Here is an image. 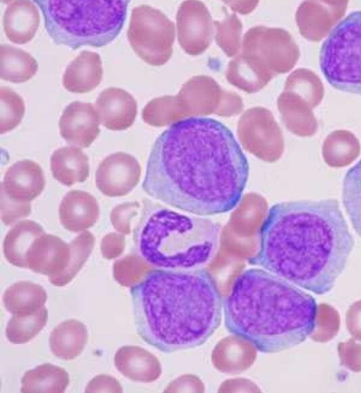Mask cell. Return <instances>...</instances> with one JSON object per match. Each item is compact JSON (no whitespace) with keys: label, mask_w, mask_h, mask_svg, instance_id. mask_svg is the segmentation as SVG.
<instances>
[{"label":"cell","mask_w":361,"mask_h":393,"mask_svg":"<svg viewBox=\"0 0 361 393\" xmlns=\"http://www.w3.org/2000/svg\"><path fill=\"white\" fill-rule=\"evenodd\" d=\"M249 173L246 156L226 126L192 116L172 123L157 138L142 189L179 210L216 215L237 207Z\"/></svg>","instance_id":"cell-1"},{"label":"cell","mask_w":361,"mask_h":393,"mask_svg":"<svg viewBox=\"0 0 361 393\" xmlns=\"http://www.w3.org/2000/svg\"><path fill=\"white\" fill-rule=\"evenodd\" d=\"M258 236L251 265L318 295L334 288L355 244L336 199L276 203Z\"/></svg>","instance_id":"cell-2"},{"label":"cell","mask_w":361,"mask_h":393,"mask_svg":"<svg viewBox=\"0 0 361 393\" xmlns=\"http://www.w3.org/2000/svg\"><path fill=\"white\" fill-rule=\"evenodd\" d=\"M130 294L138 334L162 352L202 345L221 322V293L203 267L151 270Z\"/></svg>","instance_id":"cell-3"},{"label":"cell","mask_w":361,"mask_h":393,"mask_svg":"<svg viewBox=\"0 0 361 393\" xmlns=\"http://www.w3.org/2000/svg\"><path fill=\"white\" fill-rule=\"evenodd\" d=\"M223 309L227 331L265 353L300 344L317 326L314 298L260 268L246 269L235 278Z\"/></svg>","instance_id":"cell-4"},{"label":"cell","mask_w":361,"mask_h":393,"mask_svg":"<svg viewBox=\"0 0 361 393\" xmlns=\"http://www.w3.org/2000/svg\"><path fill=\"white\" fill-rule=\"evenodd\" d=\"M221 226L212 219L186 214L149 200L143 202L133 231L139 255L152 267L185 270L202 267L216 254Z\"/></svg>","instance_id":"cell-5"},{"label":"cell","mask_w":361,"mask_h":393,"mask_svg":"<svg viewBox=\"0 0 361 393\" xmlns=\"http://www.w3.org/2000/svg\"><path fill=\"white\" fill-rule=\"evenodd\" d=\"M129 1H34L54 42L73 49L102 47L112 42L124 25Z\"/></svg>","instance_id":"cell-6"},{"label":"cell","mask_w":361,"mask_h":393,"mask_svg":"<svg viewBox=\"0 0 361 393\" xmlns=\"http://www.w3.org/2000/svg\"><path fill=\"white\" fill-rule=\"evenodd\" d=\"M320 68L334 88L361 95V11L351 13L322 44Z\"/></svg>","instance_id":"cell-7"},{"label":"cell","mask_w":361,"mask_h":393,"mask_svg":"<svg viewBox=\"0 0 361 393\" xmlns=\"http://www.w3.org/2000/svg\"><path fill=\"white\" fill-rule=\"evenodd\" d=\"M127 37L140 59L149 65L159 66L171 56L175 25L161 11L141 5L132 10Z\"/></svg>","instance_id":"cell-8"},{"label":"cell","mask_w":361,"mask_h":393,"mask_svg":"<svg viewBox=\"0 0 361 393\" xmlns=\"http://www.w3.org/2000/svg\"><path fill=\"white\" fill-rule=\"evenodd\" d=\"M241 54L252 59L276 76L295 66L300 51L288 31L259 25L249 29L244 35Z\"/></svg>","instance_id":"cell-9"},{"label":"cell","mask_w":361,"mask_h":393,"mask_svg":"<svg viewBox=\"0 0 361 393\" xmlns=\"http://www.w3.org/2000/svg\"><path fill=\"white\" fill-rule=\"evenodd\" d=\"M185 116L216 114L231 116L243 108L237 93L223 90L210 76L197 75L188 80L176 95Z\"/></svg>","instance_id":"cell-10"},{"label":"cell","mask_w":361,"mask_h":393,"mask_svg":"<svg viewBox=\"0 0 361 393\" xmlns=\"http://www.w3.org/2000/svg\"><path fill=\"white\" fill-rule=\"evenodd\" d=\"M178 42L188 54L203 53L209 46L214 34V22L206 6L200 1H185L177 15Z\"/></svg>","instance_id":"cell-11"},{"label":"cell","mask_w":361,"mask_h":393,"mask_svg":"<svg viewBox=\"0 0 361 393\" xmlns=\"http://www.w3.org/2000/svg\"><path fill=\"white\" fill-rule=\"evenodd\" d=\"M140 166L133 155L118 152L105 157L95 173L98 190L109 197L123 196L138 183Z\"/></svg>","instance_id":"cell-12"},{"label":"cell","mask_w":361,"mask_h":393,"mask_svg":"<svg viewBox=\"0 0 361 393\" xmlns=\"http://www.w3.org/2000/svg\"><path fill=\"white\" fill-rule=\"evenodd\" d=\"M348 1H305L298 8L295 21L300 35L319 42L345 13Z\"/></svg>","instance_id":"cell-13"},{"label":"cell","mask_w":361,"mask_h":393,"mask_svg":"<svg viewBox=\"0 0 361 393\" xmlns=\"http://www.w3.org/2000/svg\"><path fill=\"white\" fill-rule=\"evenodd\" d=\"M99 123L92 104L75 101L63 110L59 121V132L68 143L86 148L97 138Z\"/></svg>","instance_id":"cell-14"},{"label":"cell","mask_w":361,"mask_h":393,"mask_svg":"<svg viewBox=\"0 0 361 393\" xmlns=\"http://www.w3.org/2000/svg\"><path fill=\"white\" fill-rule=\"evenodd\" d=\"M70 253L69 244L58 236L44 234L35 239L27 253V268L54 277L67 267Z\"/></svg>","instance_id":"cell-15"},{"label":"cell","mask_w":361,"mask_h":393,"mask_svg":"<svg viewBox=\"0 0 361 393\" xmlns=\"http://www.w3.org/2000/svg\"><path fill=\"white\" fill-rule=\"evenodd\" d=\"M95 108L100 123L112 131H123L130 127L137 111L134 97L118 87L104 89L95 102Z\"/></svg>","instance_id":"cell-16"},{"label":"cell","mask_w":361,"mask_h":393,"mask_svg":"<svg viewBox=\"0 0 361 393\" xmlns=\"http://www.w3.org/2000/svg\"><path fill=\"white\" fill-rule=\"evenodd\" d=\"M45 186L41 167L28 159L18 161L8 167L1 187L12 199L30 202L39 195Z\"/></svg>","instance_id":"cell-17"},{"label":"cell","mask_w":361,"mask_h":393,"mask_svg":"<svg viewBox=\"0 0 361 393\" xmlns=\"http://www.w3.org/2000/svg\"><path fill=\"white\" fill-rule=\"evenodd\" d=\"M99 214L96 198L90 193L78 190L67 193L59 208L63 226L72 232H79L92 227Z\"/></svg>","instance_id":"cell-18"},{"label":"cell","mask_w":361,"mask_h":393,"mask_svg":"<svg viewBox=\"0 0 361 393\" xmlns=\"http://www.w3.org/2000/svg\"><path fill=\"white\" fill-rule=\"evenodd\" d=\"M38 8L32 1H11L3 18L7 38L16 44H25L35 36L39 25Z\"/></svg>","instance_id":"cell-19"},{"label":"cell","mask_w":361,"mask_h":393,"mask_svg":"<svg viewBox=\"0 0 361 393\" xmlns=\"http://www.w3.org/2000/svg\"><path fill=\"white\" fill-rule=\"evenodd\" d=\"M102 74L99 54L82 51L67 66L63 75V85L71 92H88L99 85Z\"/></svg>","instance_id":"cell-20"},{"label":"cell","mask_w":361,"mask_h":393,"mask_svg":"<svg viewBox=\"0 0 361 393\" xmlns=\"http://www.w3.org/2000/svg\"><path fill=\"white\" fill-rule=\"evenodd\" d=\"M50 165L53 177L67 186L84 182L89 176V158L79 147L74 146L55 150L51 157Z\"/></svg>","instance_id":"cell-21"},{"label":"cell","mask_w":361,"mask_h":393,"mask_svg":"<svg viewBox=\"0 0 361 393\" xmlns=\"http://www.w3.org/2000/svg\"><path fill=\"white\" fill-rule=\"evenodd\" d=\"M87 339L86 326L77 320L71 319L53 329L49 337V346L55 356L72 360L81 353Z\"/></svg>","instance_id":"cell-22"},{"label":"cell","mask_w":361,"mask_h":393,"mask_svg":"<svg viewBox=\"0 0 361 393\" xmlns=\"http://www.w3.org/2000/svg\"><path fill=\"white\" fill-rule=\"evenodd\" d=\"M44 234L43 228L33 221L19 222L8 231L4 238V257L14 266L27 268V253L35 239Z\"/></svg>","instance_id":"cell-23"},{"label":"cell","mask_w":361,"mask_h":393,"mask_svg":"<svg viewBox=\"0 0 361 393\" xmlns=\"http://www.w3.org/2000/svg\"><path fill=\"white\" fill-rule=\"evenodd\" d=\"M274 77L255 60L242 54L230 61L226 72L228 83L247 93L261 90Z\"/></svg>","instance_id":"cell-24"},{"label":"cell","mask_w":361,"mask_h":393,"mask_svg":"<svg viewBox=\"0 0 361 393\" xmlns=\"http://www.w3.org/2000/svg\"><path fill=\"white\" fill-rule=\"evenodd\" d=\"M47 298V292L42 286L20 281L6 290L3 303L7 311L13 315H26L43 307Z\"/></svg>","instance_id":"cell-25"},{"label":"cell","mask_w":361,"mask_h":393,"mask_svg":"<svg viewBox=\"0 0 361 393\" xmlns=\"http://www.w3.org/2000/svg\"><path fill=\"white\" fill-rule=\"evenodd\" d=\"M283 119L295 133L309 135L317 130V121L312 108L300 97L283 91L277 100Z\"/></svg>","instance_id":"cell-26"},{"label":"cell","mask_w":361,"mask_h":393,"mask_svg":"<svg viewBox=\"0 0 361 393\" xmlns=\"http://www.w3.org/2000/svg\"><path fill=\"white\" fill-rule=\"evenodd\" d=\"M69 383V375L62 368L44 363L27 371L21 380L23 393H62Z\"/></svg>","instance_id":"cell-27"},{"label":"cell","mask_w":361,"mask_h":393,"mask_svg":"<svg viewBox=\"0 0 361 393\" xmlns=\"http://www.w3.org/2000/svg\"><path fill=\"white\" fill-rule=\"evenodd\" d=\"M38 69L37 61L27 52L8 44L0 46V77L20 83L32 78Z\"/></svg>","instance_id":"cell-28"},{"label":"cell","mask_w":361,"mask_h":393,"mask_svg":"<svg viewBox=\"0 0 361 393\" xmlns=\"http://www.w3.org/2000/svg\"><path fill=\"white\" fill-rule=\"evenodd\" d=\"M114 364L122 375L134 381L149 380L154 370L150 354L137 346L121 347L115 354Z\"/></svg>","instance_id":"cell-29"},{"label":"cell","mask_w":361,"mask_h":393,"mask_svg":"<svg viewBox=\"0 0 361 393\" xmlns=\"http://www.w3.org/2000/svg\"><path fill=\"white\" fill-rule=\"evenodd\" d=\"M360 153V143L355 136L347 131H336L326 138L323 156L331 166L348 164Z\"/></svg>","instance_id":"cell-30"},{"label":"cell","mask_w":361,"mask_h":393,"mask_svg":"<svg viewBox=\"0 0 361 393\" xmlns=\"http://www.w3.org/2000/svg\"><path fill=\"white\" fill-rule=\"evenodd\" d=\"M283 91L300 97L312 109L320 104L324 95L320 78L307 68H298L292 72L286 80Z\"/></svg>","instance_id":"cell-31"},{"label":"cell","mask_w":361,"mask_h":393,"mask_svg":"<svg viewBox=\"0 0 361 393\" xmlns=\"http://www.w3.org/2000/svg\"><path fill=\"white\" fill-rule=\"evenodd\" d=\"M94 246V236L87 231L77 236L69 243L71 253L66 269L59 275L49 278L56 286L68 284L78 274L91 254Z\"/></svg>","instance_id":"cell-32"},{"label":"cell","mask_w":361,"mask_h":393,"mask_svg":"<svg viewBox=\"0 0 361 393\" xmlns=\"http://www.w3.org/2000/svg\"><path fill=\"white\" fill-rule=\"evenodd\" d=\"M342 201L352 226L361 237V159L343 178Z\"/></svg>","instance_id":"cell-33"},{"label":"cell","mask_w":361,"mask_h":393,"mask_svg":"<svg viewBox=\"0 0 361 393\" xmlns=\"http://www.w3.org/2000/svg\"><path fill=\"white\" fill-rule=\"evenodd\" d=\"M47 309L43 306L26 315H13L6 329L8 341L15 344H25L34 338L46 325Z\"/></svg>","instance_id":"cell-34"},{"label":"cell","mask_w":361,"mask_h":393,"mask_svg":"<svg viewBox=\"0 0 361 393\" xmlns=\"http://www.w3.org/2000/svg\"><path fill=\"white\" fill-rule=\"evenodd\" d=\"M145 123L154 126L172 124L185 117L176 95H165L149 101L142 110Z\"/></svg>","instance_id":"cell-35"},{"label":"cell","mask_w":361,"mask_h":393,"mask_svg":"<svg viewBox=\"0 0 361 393\" xmlns=\"http://www.w3.org/2000/svg\"><path fill=\"white\" fill-rule=\"evenodd\" d=\"M149 265L137 253L128 254L115 261L113 266L114 279L121 286L133 287L151 270Z\"/></svg>","instance_id":"cell-36"},{"label":"cell","mask_w":361,"mask_h":393,"mask_svg":"<svg viewBox=\"0 0 361 393\" xmlns=\"http://www.w3.org/2000/svg\"><path fill=\"white\" fill-rule=\"evenodd\" d=\"M225 12L224 20L214 21L215 40L226 55L232 57L236 56L240 49L243 25L235 13Z\"/></svg>","instance_id":"cell-37"},{"label":"cell","mask_w":361,"mask_h":393,"mask_svg":"<svg viewBox=\"0 0 361 393\" xmlns=\"http://www.w3.org/2000/svg\"><path fill=\"white\" fill-rule=\"evenodd\" d=\"M25 113L22 97L8 87L0 88V133H7L16 128Z\"/></svg>","instance_id":"cell-38"},{"label":"cell","mask_w":361,"mask_h":393,"mask_svg":"<svg viewBox=\"0 0 361 393\" xmlns=\"http://www.w3.org/2000/svg\"><path fill=\"white\" fill-rule=\"evenodd\" d=\"M1 218L6 226L26 217L31 212L30 202H24L11 198L1 187Z\"/></svg>","instance_id":"cell-39"},{"label":"cell","mask_w":361,"mask_h":393,"mask_svg":"<svg viewBox=\"0 0 361 393\" xmlns=\"http://www.w3.org/2000/svg\"><path fill=\"white\" fill-rule=\"evenodd\" d=\"M139 207L137 202H126L113 208L110 220L114 229L123 234H129L132 219L137 215Z\"/></svg>","instance_id":"cell-40"},{"label":"cell","mask_w":361,"mask_h":393,"mask_svg":"<svg viewBox=\"0 0 361 393\" xmlns=\"http://www.w3.org/2000/svg\"><path fill=\"white\" fill-rule=\"evenodd\" d=\"M126 239L123 234L111 232L105 235L100 243L102 256L112 260L120 256L125 250Z\"/></svg>","instance_id":"cell-41"},{"label":"cell","mask_w":361,"mask_h":393,"mask_svg":"<svg viewBox=\"0 0 361 393\" xmlns=\"http://www.w3.org/2000/svg\"><path fill=\"white\" fill-rule=\"evenodd\" d=\"M123 392L119 382L108 375H99L92 379L85 388V392Z\"/></svg>","instance_id":"cell-42"},{"label":"cell","mask_w":361,"mask_h":393,"mask_svg":"<svg viewBox=\"0 0 361 393\" xmlns=\"http://www.w3.org/2000/svg\"><path fill=\"white\" fill-rule=\"evenodd\" d=\"M231 8L238 13L245 14L251 12L257 6L258 1H250L249 4L245 5L247 1H245L244 4H241V1H226Z\"/></svg>","instance_id":"cell-43"}]
</instances>
